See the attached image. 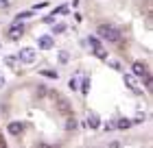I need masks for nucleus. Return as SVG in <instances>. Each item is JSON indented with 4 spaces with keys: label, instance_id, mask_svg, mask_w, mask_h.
<instances>
[{
    "label": "nucleus",
    "instance_id": "7",
    "mask_svg": "<svg viewBox=\"0 0 153 148\" xmlns=\"http://www.w3.org/2000/svg\"><path fill=\"white\" fill-rule=\"evenodd\" d=\"M57 105H59L61 113H66V116H70V113H72V107H70V102H68L66 98H57Z\"/></svg>",
    "mask_w": 153,
    "mask_h": 148
},
{
    "label": "nucleus",
    "instance_id": "1",
    "mask_svg": "<svg viewBox=\"0 0 153 148\" xmlns=\"http://www.w3.org/2000/svg\"><path fill=\"white\" fill-rule=\"evenodd\" d=\"M96 33H99L101 39L109 41V44H120V37H123V33L112 24H101L99 29H96Z\"/></svg>",
    "mask_w": 153,
    "mask_h": 148
},
{
    "label": "nucleus",
    "instance_id": "5",
    "mask_svg": "<svg viewBox=\"0 0 153 148\" xmlns=\"http://www.w3.org/2000/svg\"><path fill=\"white\" fill-rule=\"evenodd\" d=\"M134 76L136 79H144V76H149V70H147V66L144 63H140V61H134Z\"/></svg>",
    "mask_w": 153,
    "mask_h": 148
},
{
    "label": "nucleus",
    "instance_id": "8",
    "mask_svg": "<svg viewBox=\"0 0 153 148\" xmlns=\"http://www.w3.org/2000/svg\"><path fill=\"white\" fill-rule=\"evenodd\" d=\"M88 126H90V129H99V126H101V118L96 116L94 111L88 116Z\"/></svg>",
    "mask_w": 153,
    "mask_h": 148
},
{
    "label": "nucleus",
    "instance_id": "10",
    "mask_svg": "<svg viewBox=\"0 0 153 148\" xmlns=\"http://www.w3.org/2000/svg\"><path fill=\"white\" fill-rule=\"evenodd\" d=\"M131 126V120H127V118H120V120H116V129L118 131H127Z\"/></svg>",
    "mask_w": 153,
    "mask_h": 148
},
{
    "label": "nucleus",
    "instance_id": "17",
    "mask_svg": "<svg viewBox=\"0 0 153 148\" xmlns=\"http://www.w3.org/2000/svg\"><path fill=\"white\" fill-rule=\"evenodd\" d=\"M33 13L31 11H22V13H18V18H16V22H20V20H26V18H31Z\"/></svg>",
    "mask_w": 153,
    "mask_h": 148
},
{
    "label": "nucleus",
    "instance_id": "24",
    "mask_svg": "<svg viewBox=\"0 0 153 148\" xmlns=\"http://www.w3.org/2000/svg\"><path fill=\"white\" fill-rule=\"evenodd\" d=\"M37 148H57V146H51V144H39Z\"/></svg>",
    "mask_w": 153,
    "mask_h": 148
},
{
    "label": "nucleus",
    "instance_id": "13",
    "mask_svg": "<svg viewBox=\"0 0 153 148\" xmlns=\"http://www.w3.org/2000/svg\"><path fill=\"white\" fill-rule=\"evenodd\" d=\"M92 52H94L99 59H105V61H107V52H105V48H94Z\"/></svg>",
    "mask_w": 153,
    "mask_h": 148
},
{
    "label": "nucleus",
    "instance_id": "3",
    "mask_svg": "<svg viewBox=\"0 0 153 148\" xmlns=\"http://www.w3.org/2000/svg\"><path fill=\"white\" fill-rule=\"evenodd\" d=\"M123 81H125V85H127L131 91H134V94H140V83H138V79L134 74H123Z\"/></svg>",
    "mask_w": 153,
    "mask_h": 148
},
{
    "label": "nucleus",
    "instance_id": "23",
    "mask_svg": "<svg viewBox=\"0 0 153 148\" xmlns=\"http://www.w3.org/2000/svg\"><path fill=\"white\" fill-rule=\"evenodd\" d=\"M9 7V0H0V9H7Z\"/></svg>",
    "mask_w": 153,
    "mask_h": 148
},
{
    "label": "nucleus",
    "instance_id": "4",
    "mask_svg": "<svg viewBox=\"0 0 153 148\" xmlns=\"http://www.w3.org/2000/svg\"><path fill=\"white\" fill-rule=\"evenodd\" d=\"M37 46L42 48V50H51V48H55V39H53V35H42V37L37 39Z\"/></svg>",
    "mask_w": 153,
    "mask_h": 148
},
{
    "label": "nucleus",
    "instance_id": "18",
    "mask_svg": "<svg viewBox=\"0 0 153 148\" xmlns=\"http://www.w3.org/2000/svg\"><path fill=\"white\" fill-rule=\"evenodd\" d=\"M42 76H46V79H57V72H53V70H44Z\"/></svg>",
    "mask_w": 153,
    "mask_h": 148
},
{
    "label": "nucleus",
    "instance_id": "21",
    "mask_svg": "<svg viewBox=\"0 0 153 148\" xmlns=\"http://www.w3.org/2000/svg\"><path fill=\"white\" fill-rule=\"evenodd\" d=\"M68 85H70V89L74 91L76 89V79H70V81H68Z\"/></svg>",
    "mask_w": 153,
    "mask_h": 148
},
{
    "label": "nucleus",
    "instance_id": "25",
    "mask_svg": "<svg viewBox=\"0 0 153 148\" xmlns=\"http://www.w3.org/2000/svg\"><path fill=\"white\" fill-rule=\"evenodd\" d=\"M109 148H120V144H118V142H112V144H109Z\"/></svg>",
    "mask_w": 153,
    "mask_h": 148
},
{
    "label": "nucleus",
    "instance_id": "2",
    "mask_svg": "<svg viewBox=\"0 0 153 148\" xmlns=\"http://www.w3.org/2000/svg\"><path fill=\"white\" fill-rule=\"evenodd\" d=\"M18 59L26 63V66H31V63H35L37 59V52H35V48H20V52H18Z\"/></svg>",
    "mask_w": 153,
    "mask_h": 148
},
{
    "label": "nucleus",
    "instance_id": "26",
    "mask_svg": "<svg viewBox=\"0 0 153 148\" xmlns=\"http://www.w3.org/2000/svg\"><path fill=\"white\" fill-rule=\"evenodd\" d=\"M4 83H7V81H4V76L0 74V87H4Z\"/></svg>",
    "mask_w": 153,
    "mask_h": 148
},
{
    "label": "nucleus",
    "instance_id": "9",
    "mask_svg": "<svg viewBox=\"0 0 153 148\" xmlns=\"http://www.w3.org/2000/svg\"><path fill=\"white\" fill-rule=\"evenodd\" d=\"M22 131H24L22 122H11L9 124V133H11V135H22Z\"/></svg>",
    "mask_w": 153,
    "mask_h": 148
},
{
    "label": "nucleus",
    "instance_id": "15",
    "mask_svg": "<svg viewBox=\"0 0 153 148\" xmlns=\"http://www.w3.org/2000/svg\"><path fill=\"white\" fill-rule=\"evenodd\" d=\"M66 29H68V26L61 22V24H57V26H53V33H55V35H59V33H64Z\"/></svg>",
    "mask_w": 153,
    "mask_h": 148
},
{
    "label": "nucleus",
    "instance_id": "20",
    "mask_svg": "<svg viewBox=\"0 0 153 148\" xmlns=\"http://www.w3.org/2000/svg\"><path fill=\"white\" fill-rule=\"evenodd\" d=\"M116 129V122H105V131H114Z\"/></svg>",
    "mask_w": 153,
    "mask_h": 148
},
{
    "label": "nucleus",
    "instance_id": "11",
    "mask_svg": "<svg viewBox=\"0 0 153 148\" xmlns=\"http://www.w3.org/2000/svg\"><path fill=\"white\" fill-rule=\"evenodd\" d=\"M68 61H70V52H68V50H59V63L66 66Z\"/></svg>",
    "mask_w": 153,
    "mask_h": 148
},
{
    "label": "nucleus",
    "instance_id": "16",
    "mask_svg": "<svg viewBox=\"0 0 153 148\" xmlns=\"http://www.w3.org/2000/svg\"><path fill=\"white\" fill-rule=\"evenodd\" d=\"M88 91H90V79H83V85H81V94L85 96Z\"/></svg>",
    "mask_w": 153,
    "mask_h": 148
},
{
    "label": "nucleus",
    "instance_id": "12",
    "mask_svg": "<svg viewBox=\"0 0 153 148\" xmlns=\"http://www.w3.org/2000/svg\"><path fill=\"white\" fill-rule=\"evenodd\" d=\"M88 44L92 46V50H94V48H101V39L94 37V35H90V37H88Z\"/></svg>",
    "mask_w": 153,
    "mask_h": 148
},
{
    "label": "nucleus",
    "instance_id": "22",
    "mask_svg": "<svg viewBox=\"0 0 153 148\" xmlns=\"http://www.w3.org/2000/svg\"><path fill=\"white\" fill-rule=\"evenodd\" d=\"M109 68H114V70H120V63H118V61H109Z\"/></svg>",
    "mask_w": 153,
    "mask_h": 148
},
{
    "label": "nucleus",
    "instance_id": "6",
    "mask_svg": "<svg viewBox=\"0 0 153 148\" xmlns=\"http://www.w3.org/2000/svg\"><path fill=\"white\" fill-rule=\"evenodd\" d=\"M22 35H24V24L18 22V24H13L11 29H9V37H11V39H20Z\"/></svg>",
    "mask_w": 153,
    "mask_h": 148
},
{
    "label": "nucleus",
    "instance_id": "14",
    "mask_svg": "<svg viewBox=\"0 0 153 148\" xmlns=\"http://www.w3.org/2000/svg\"><path fill=\"white\" fill-rule=\"evenodd\" d=\"M76 129V120L74 118H68L66 120V131H74Z\"/></svg>",
    "mask_w": 153,
    "mask_h": 148
},
{
    "label": "nucleus",
    "instance_id": "19",
    "mask_svg": "<svg viewBox=\"0 0 153 148\" xmlns=\"http://www.w3.org/2000/svg\"><path fill=\"white\" fill-rule=\"evenodd\" d=\"M68 11H70V9H68V4H61L59 9H55V13H53V15H57V13H61V15H64V13H68Z\"/></svg>",
    "mask_w": 153,
    "mask_h": 148
}]
</instances>
